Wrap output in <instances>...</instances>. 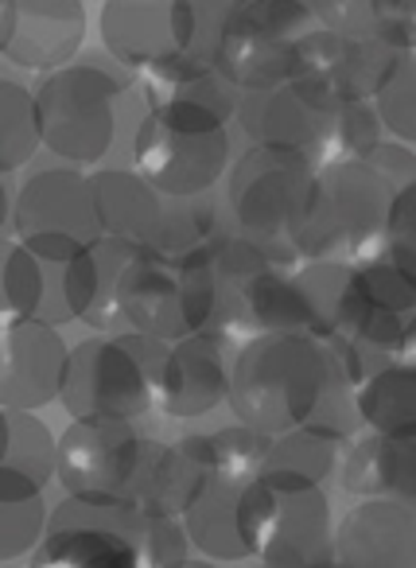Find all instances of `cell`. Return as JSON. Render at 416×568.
<instances>
[{"label": "cell", "instance_id": "6da1fadb", "mask_svg": "<svg viewBox=\"0 0 416 568\" xmlns=\"http://www.w3.org/2000/svg\"><path fill=\"white\" fill-rule=\"evenodd\" d=\"M230 409L242 425L268 436L319 425L346 440L358 420L354 382L346 378L331 343L307 332H268L245 339L234 358Z\"/></svg>", "mask_w": 416, "mask_h": 568}, {"label": "cell", "instance_id": "7a4b0ae2", "mask_svg": "<svg viewBox=\"0 0 416 568\" xmlns=\"http://www.w3.org/2000/svg\"><path fill=\"white\" fill-rule=\"evenodd\" d=\"M222 281L211 250L164 253L141 245L113 284V327L180 343L219 324Z\"/></svg>", "mask_w": 416, "mask_h": 568}, {"label": "cell", "instance_id": "3957f363", "mask_svg": "<svg viewBox=\"0 0 416 568\" xmlns=\"http://www.w3.org/2000/svg\"><path fill=\"white\" fill-rule=\"evenodd\" d=\"M242 526L257 568H335V518L323 483L261 471L245 487Z\"/></svg>", "mask_w": 416, "mask_h": 568}, {"label": "cell", "instance_id": "277c9868", "mask_svg": "<svg viewBox=\"0 0 416 568\" xmlns=\"http://www.w3.org/2000/svg\"><path fill=\"white\" fill-rule=\"evenodd\" d=\"M393 187L369 160H327L315 172L312 206L296 237L304 261H362L385 242Z\"/></svg>", "mask_w": 416, "mask_h": 568}, {"label": "cell", "instance_id": "5b68a950", "mask_svg": "<svg viewBox=\"0 0 416 568\" xmlns=\"http://www.w3.org/2000/svg\"><path fill=\"white\" fill-rule=\"evenodd\" d=\"M172 343L141 332L90 335L71 351L59 402L74 420H141L156 413L160 371Z\"/></svg>", "mask_w": 416, "mask_h": 568}, {"label": "cell", "instance_id": "8992f818", "mask_svg": "<svg viewBox=\"0 0 416 568\" xmlns=\"http://www.w3.org/2000/svg\"><path fill=\"white\" fill-rule=\"evenodd\" d=\"M319 160L276 144H250L226 172V214L237 234L296 250Z\"/></svg>", "mask_w": 416, "mask_h": 568}, {"label": "cell", "instance_id": "52a82bcc", "mask_svg": "<svg viewBox=\"0 0 416 568\" xmlns=\"http://www.w3.org/2000/svg\"><path fill=\"white\" fill-rule=\"evenodd\" d=\"M121 82L90 63H67L48 71L35 87L43 121V149L67 164L90 168L113 149Z\"/></svg>", "mask_w": 416, "mask_h": 568}, {"label": "cell", "instance_id": "ba28073f", "mask_svg": "<svg viewBox=\"0 0 416 568\" xmlns=\"http://www.w3.org/2000/svg\"><path fill=\"white\" fill-rule=\"evenodd\" d=\"M226 121L156 113L141 121L133 136V168L164 199H199L230 172Z\"/></svg>", "mask_w": 416, "mask_h": 568}, {"label": "cell", "instance_id": "9c48e42d", "mask_svg": "<svg viewBox=\"0 0 416 568\" xmlns=\"http://www.w3.org/2000/svg\"><path fill=\"white\" fill-rule=\"evenodd\" d=\"M315 17L296 0H245L219 51V71L237 90H265L296 79L300 43L315 32Z\"/></svg>", "mask_w": 416, "mask_h": 568}, {"label": "cell", "instance_id": "30bf717a", "mask_svg": "<svg viewBox=\"0 0 416 568\" xmlns=\"http://www.w3.org/2000/svg\"><path fill=\"white\" fill-rule=\"evenodd\" d=\"M144 510L133 503H94L63 495L51 506L48 537L35 560L59 568H141Z\"/></svg>", "mask_w": 416, "mask_h": 568}, {"label": "cell", "instance_id": "8fae6325", "mask_svg": "<svg viewBox=\"0 0 416 568\" xmlns=\"http://www.w3.org/2000/svg\"><path fill=\"white\" fill-rule=\"evenodd\" d=\"M149 436L133 420H71L59 436V475L63 495L94 503H129L141 479Z\"/></svg>", "mask_w": 416, "mask_h": 568}, {"label": "cell", "instance_id": "7c38bea8", "mask_svg": "<svg viewBox=\"0 0 416 568\" xmlns=\"http://www.w3.org/2000/svg\"><path fill=\"white\" fill-rule=\"evenodd\" d=\"M338 105L343 102H335L319 82L288 79L265 90H242L237 125L250 136V144L296 149L327 164Z\"/></svg>", "mask_w": 416, "mask_h": 568}, {"label": "cell", "instance_id": "4fadbf2b", "mask_svg": "<svg viewBox=\"0 0 416 568\" xmlns=\"http://www.w3.org/2000/svg\"><path fill=\"white\" fill-rule=\"evenodd\" d=\"M214 327L242 343L268 332H307L323 339L319 312L307 293L300 261L296 265H265L242 281L222 284V308Z\"/></svg>", "mask_w": 416, "mask_h": 568}, {"label": "cell", "instance_id": "5bb4252c", "mask_svg": "<svg viewBox=\"0 0 416 568\" xmlns=\"http://www.w3.org/2000/svg\"><path fill=\"white\" fill-rule=\"evenodd\" d=\"M234 339L219 327H206L199 335L172 343L160 371L156 386V409L164 417L191 420L206 417L219 405H230V389H234Z\"/></svg>", "mask_w": 416, "mask_h": 568}, {"label": "cell", "instance_id": "9a60e30c", "mask_svg": "<svg viewBox=\"0 0 416 568\" xmlns=\"http://www.w3.org/2000/svg\"><path fill=\"white\" fill-rule=\"evenodd\" d=\"M400 55L405 51L385 43L382 36H346L315 28L300 43L296 79L319 82L335 102H374Z\"/></svg>", "mask_w": 416, "mask_h": 568}, {"label": "cell", "instance_id": "2e32d148", "mask_svg": "<svg viewBox=\"0 0 416 568\" xmlns=\"http://www.w3.org/2000/svg\"><path fill=\"white\" fill-rule=\"evenodd\" d=\"M71 371V351L55 324L43 320H4L0 335V405L35 409L59 402Z\"/></svg>", "mask_w": 416, "mask_h": 568}, {"label": "cell", "instance_id": "e0dca14e", "mask_svg": "<svg viewBox=\"0 0 416 568\" xmlns=\"http://www.w3.org/2000/svg\"><path fill=\"white\" fill-rule=\"evenodd\" d=\"M87 40L82 0H0V51L24 71H59Z\"/></svg>", "mask_w": 416, "mask_h": 568}, {"label": "cell", "instance_id": "ac0fdd59", "mask_svg": "<svg viewBox=\"0 0 416 568\" xmlns=\"http://www.w3.org/2000/svg\"><path fill=\"white\" fill-rule=\"evenodd\" d=\"M12 234H71L82 242H98L102 226H98L90 175L79 168H43L28 175L12 206Z\"/></svg>", "mask_w": 416, "mask_h": 568}, {"label": "cell", "instance_id": "d6986e66", "mask_svg": "<svg viewBox=\"0 0 416 568\" xmlns=\"http://www.w3.org/2000/svg\"><path fill=\"white\" fill-rule=\"evenodd\" d=\"M338 568H416V510L358 498L335 526Z\"/></svg>", "mask_w": 416, "mask_h": 568}, {"label": "cell", "instance_id": "ffe728a7", "mask_svg": "<svg viewBox=\"0 0 416 568\" xmlns=\"http://www.w3.org/2000/svg\"><path fill=\"white\" fill-rule=\"evenodd\" d=\"M141 90H144V98H149V110L180 113V118L230 121V118H237V102H242L237 87L219 67L206 63V59L183 55V51L144 67Z\"/></svg>", "mask_w": 416, "mask_h": 568}, {"label": "cell", "instance_id": "44dd1931", "mask_svg": "<svg viewBox=\"0 0 416 568\" xmlns=\"http://www.w3.org/2000/svg\"><path fill=\"white\" fill-rule=\"evenodd\" d=\"M338 483L354 498H385L416 510V436H351L338 464Z\"/></svg>", "mask_w": 416, "mask_h": 568}, {"label": "cell", "instance_id": "7402d4cb", "mask_svg": "<svg viewBox=\"0 0 416 568\" xmlns=\"http://www.w3.org/2000/svg\"><path fill=\"white\" fill-rule=\"evenodd\" d=\"M98 28L105 51L133 71L183 51L180 0H105Z\"/></svg>", "mask_w": 416, "mask_h": 568}, {"label": "cell", "instance_id": "603a6c76", "mask_svg": "<svg viewBox=\"0 0 416 568\" xmlns=\"http://www.w3.org/2000/svg\"><path fill=\"white\" fill-rule=\"evenodd\" d=\"M40 253L48 268V304H43V324H71L90 320L102 293V265H98L94 242H82L71 234H32L20 237Z\"/></svg>", "mask_w": 416, "mask_h": 568}, {"label": "cell", "instance_id": "cb8c5ba5", "mask_svg": "<svg viewBox=\"0 0 416 568\" xmlns=\"http://www.w3.org/2000/svg\"><path fill=\"white\" fill-rule=\"evenodd\" d=\"M102 237L152 245L164 226V195L136 168H98L90 172Z\"/></svg>", "mask_w": 416, "mask_h": 568}, {"label": "cell", "instance_id": "d4e9b609", "mask_svg": "<svg viewBox=\"0 0 416 568\" xmlns=\"http://www.w3.org/2000/svg\"><path fill=\"white\" fill-rule=\"evenodd\" d=\"M250 483L242 479H211L199 487V495L191 498V506L183 510V526L191 534L203 557L222 560V565H234V560H250L253 549L245 541V526H242V498Z\"/></svg>", "mask_w": 416, "mask_h": 568}, {"label": "cell", "instance_id": "484cf974", "mask_svg": "<svg viewBox=\"0 0 416 568\" xmlns=\"http://www.w3.org/2000/svg\"><path fill=\"white\" fill-rule=\"evenodd\" d=\"M211 479V471L203 467L199 452L191 448V440L175 444H149V456H144L141 479L133 487V498L129 503L144 514H172V518H183V510L191 506V498L199 495V487Z\"/></svg>", "mask_w": 416, "mask_h": 568}, {"label": "cell", "instance_id": "4316f807", "mask_svg": "<svg viewBox=\"0 0 416 568\" xmlns=\"http://www.w3.org/2000/svg\"><path fill=\"white\" fill-rule=\"evenodd\" d=\"M354 409L366 433L416 436V355L393 358L354 386Z\"/></svg>", "mask_w": 416, "mask_h": 568}, {"label": "cell", "instance_id": "83f0119b", "mask_svg": "<svg viewBox=\"0 0 416 568\" xmlns=\"http://www.w3.org/2000/svg\"><path fill=\"white\" fill-rule=\"evenodd\" d=\"M51 506L43 498V483L24 471L0 467V560L17 565L35 557L48 537Z\"/></svg>", "mask_w": 416, "mask_h": 568}, {"label": "cell", "instance_id": "f1b7e54d", "mask_svg": "<svg viewBox=\"0 0 416 568\" xmlns=\"http://www.w3.org/2000/svg\"><path fill=\"white\" fill-rule=\"evenodd\" d=\"M0 467L24 471L48 487L59 475V436L35 409H4L0 405Z\"/></svg>", "mask_w": 416, "mask_h": 568}, {"label": "cell", "instance_id": "f546056e", "mask_svg": "<svg viewBox=\"0 0 416 568\" xmlns=\"http://www.w3.org/2000/svg\"><path fill=\"white\" fill-rule=\"evenodd\" d=\"M187 440H191V448L199 452V459H203V467L211 475L253 483L261 475V467H265L273 436L257 433V428L237 420L234 428H222V433H191Z\"/></svg>", "mask_w": 416, "mask_h": 568}, {"label": "cell", "instance_id": "4dcf8cb0", "mask_svg": "<svg viewBox=\"0 0 416 568\" xmlns=\"http://www.w3.org/2000/svg\"><path fill=\"white\" fill-rule=\"evenodd\" d=\"M343 444H346L343 436L327 433V428H319V425L292 428V433L273 436L261 471H288V475H304V479L323 483L338 467Z\"/></svg>", "mask_w": 416, "mask_h": 568}, {"label": "cell", "instance_id": "1f68e13d", "mask_svg": "<svg viewBox=\"0 0 416 568\" xmlns=\"http://www.w3.org/2000/svg\"><path fill=\"white\" fill-rule=\"evenodd\" d=\"M35 149H43L40 102L20 82H4L0 87V168L4 175L20 172L35 156Z\"/></svg>", "mask_w": 416, "mask_h": 568}, {"label": "cell", "instance_id": "d6a6232c", "mask_svg": "<svg viewBox=\"0 0 416 568\" xmlns=\"http://www.w3.org/2000/svg\"><path fill=\"white\" fill-rule=\"evenodd\" d=\"M48 304V268L28 242H4V320H40Z\"/></svg>", "mask_w": 416, "mask_h": 568}, {"label": "cell", "instance_id": "836d02e7", "mask_svg": "<svg viewBox=\"0 0 416 568\" xmlns=\"http://www.w3.org/2000/svg\"><path fill=\"white\" fill-rule=\"evenodd\" d=\"M245 0H180V43L183 55L219 63L222 40L230 32V20L237 17Z\"/></svg>", "mask_w": 416, "mask_h": 568}, {"label": "cell", "instance_id": "e575fe53", "mask_svg": "<svg viewBox=\"0 0 416 568\" xmlns=\"http://www.w3.org/2000/svg\"><path fill=\"white\" fill-rule=\"evenodd\" d=\"M385 121L374 102H343L331 133V156L327 160H366L377 144L385 141Z\"/></svg>", "mask_w": 416, "mask_h": 568}, {"label": "cell", "instance_id": "d590c367", "mask_svg": "<svg viewBox=\"0 0 416 568\" xmlns=\"http://www.w3.org/2000/svg\"><path fill=\"white\" fill-rule=\"evenodd\" d=\"M374 105H377V113H382L385 129H389L397 141L416 144V55H400L389 82L377 90Z\"/></svg>", "mask_w": 416, "mask_h": 568}, {"label": "cell", "instance_id": "8d00e7d4", "mask_svg": "<svg viewBox=\"0 0 416 568\" xmlns=\"http://www.w3.org/2000/svg\"><path fill=\"white\" fill-rule=\"evenodd\" d=\"M191 534L183 518L172 514H144L141 568H183L191 560Z\"/></svg>", "mask_w": 416, "mask_h": 568}, {"label": "cell", "instance_id": "74e56055", "mask_svg": "<svg viewBox=\"0 0 416 568\" xmlns=\"http://www.w3.org/2000/svg\"><path fill=\"white\" fill-rule=\"evenodd\" d=\"M319 28L346 36H374V0H296Z\"/></svg>", "mask_w": 416, "mask_h": 568}, {"label": "cell", "instance_id": "f35d334b", "mask_svg": "<svg viewBox=\"0 0 416 568\" xmlns=\"http://www.w3.org/2000/svg\"><path fill=\"white\" fill-rule=\"evenodd\" d=\"M369 164L393 183V187H408L416 180V152L408 149V141H382L374 152H369Z\"/></svg>", "mask_w": 416, "mask_h": 568}, {"label": "cell", "instance_id": "ab89813d", "mask_svg": "<svg viewBox=\"0 0 416 568\" xmlns=\"http://www.w3.org/2000/svg\"><path fill=\"white\" fill-rule=\"evenodd\" d=\"M377 253H385V257H389L393 265H397L400 273L416 284V226L389 230V234H385V242L377 245Z\"/></svg>", "mask_w": 416, "mask_h": 568}, {"label": "cell", "instance_id": "60d3db41", "mask_svg": "<svg viewBox=\"0 0 416 568\" xmlns=\"http://www.w3.org/2000/svg\"><path fill=\"white\" fill-rule=\"evenodd\" d=\"M400 226H416V180L408 187H400L393 195V211H389V230Z\"/></svg>", "mask_w": 416, "mask_h": 568}, {"label": "cell", "instance_id": "b9f144b4", "mask_svg": "<svg viewBox=\"0 0 416 568\" xmlns=\"http://www.w3.org/2000/svg\"><path fill=\"white\" fill-rule=\"evenodd\" d=\"M183 568H222V560H211V557H199V560H195V557H191Z\"/></svg>", "mask_w": 416, "mask_h": 568}, {"label": "cell", "instance_id": "7bdbcfd3", "mask_svg": "<svg viewBox=\"0 0 416 568\" xmlns=\"http://www.w3.org/2000/svg\"><path fill=\"white\" fill-rule=\"evenodd\" d=\"M32 568H59V565H48V560H35L32 557Z\"/></svg>", "mask_w": 416, "mask_h": 568}]
</instances>
